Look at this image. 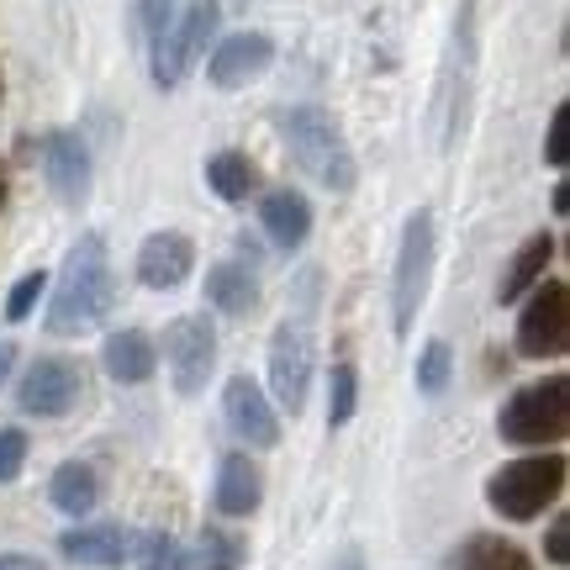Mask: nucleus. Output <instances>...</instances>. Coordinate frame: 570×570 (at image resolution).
Returning a JSON list of instances; mask_svg holds the SVG:
<instances>
[{
	"label": "nucleus",
	"instance_id": "obj_1",
	"mask_svg": "<svg viewBox=\"0 0 570 570\" xmlns=\"http://www.w3.org/2000/svg\"><path fill=\"white\" fill-rule=\"evenodd\" d=\"M117 302V275H111V259H106V244L90 233L69 248V259L59 269V285H53V302H48V333H90Z\"/></svg>",
	"mask_w": 570,
	"mask_h": 570
},
{
	"label": "nucleus",
	"instance_id": "obj_2",
	"mask_svg": "<svg viewBox=\"0 0 570 570\" xmlns=\"http://www.w3.org/2000/svg\"><path fill=\"white\" fill-rule=\"evenodd\" d=\"M281 138L291 148V159L302 164L317 185H327L333 196H348L360 169H354V154H348V138L338 117L323 111V106H291L281 117Z\"/></svg>",
	"mask_w": 570,
	"mask_h": 570
},
{
	"label": "nucleus",
	"instance_id": "obj_3",
	"mask_svg": "<svg viewBox=\"0 0 570 570\" xmlns=\"http://www.w3.org/2000/svg\"><path fill=\"white\" fill-rule=\"evenodd\" d=\"M570 428V381L566 375H544L533 386L512 391L502 417H497V433L518 449H544L560 444Z\"/></svg>",
	"mask_w": 570,
	"mask_h": 570
},
{
	"label": "nucleus",
	"instance_id": "obj_4",
	"mask_svg": "<svg viewBox=\"0 0 570 570\" xmlns=\"http://www.w3.org/2000/svg\"><path fill=\"white\" fill-rule=\"evenodd\" d=\"M560 491H566V460L560 454H523L487 481V502L508 523H533L550 502H560Z\"/></svg>",
	"mask_w": 570,
	"mask_h": 570
},
{
	"label": "nucleus",
	"instance_id": "obj_5",
	"mask_svg": "<svg viewBox=\"0 0 570 570\" xmlns=\"http://www.w3.org/2000/svg\"><path fill=\"white\" fill-rule=\"evenodd\" d=\"M428 281H433V212L417 206L402 227V254H396V275H391V327L396 333H412Z\"/></svg>",
	"mask_w": 570,
	"mask_h": 570
},
{
	"label": "nucleus",
	"instance_id": "obj_6",
	"mask_svg": "<svg viewBox=\"0 0 570 570\" xmlns=\"http://www.w3.org/2000/svg\"><path fill=\"white\" fill-rule=\"evenodd\" d=\"M217 17H223L217 0H185L180 17L159 32V42L148 48V59H154V80H159L164 90L190 75V63L202 59V48L212 42V32H217Z\"/></svg>",
	"mask_w": 570,
	"mask_h": 570
},
{
	"label": "nucleus",
	"instance_id": "obj_7",
	"mask_svg": "<svg viewBox=\"0 0 570 570\" xmlns=\"http://www.w3.org/2000/svg\"><path fill=\"white\" fill-rule=\"evenodd\" d=\"M164 365H169V381L180 396H196L212 381V365H217V327L206 323L202 312L175 317L164 327Z\"/></svg>",
	"mask_w": 570,
	"mask_h": 570
},
{
	"label": "nucleus",
	"instance_id": "obj_8",
	"mask_svg": "<svg viewBox=\"0 0 570 570\" xmlns=\"http://www.w3.org/2000/svg\"><path fill=\"white\" fill-rule=\"evenodd\" d=\"M570 344V285L539 281L533 302L518 317V354L523 360H554Z\"/></svg>",
	"mask_w": 570,
	"mask_h": 570
},
{
	"label": "nucleus",
	"instance_id": "obj_9",
	"mask_svg": "<svg viewBox=\"0 0 570 570\" xmlns=\"http://www.w3.org/2000/svg\"><path fill=\"white\" fill-rule=\"evenodd\" d=\"M269 391L281 412H296L306 407V391H312V333H306L302 317H285L269 338Z\"/></svg>",
	"mask_w": 570,
	"mask_h": 570
},
{
	"label": "nucleus",
	"instance_id": "obj_10",
	"mask_svg": "<svg viewBox=\"0 0 570 570\" xmlns=\"http://www.w3.org/2000/svg\"><path fill=\"white\" fill-rule=\"evenodd\" d=\"M80 391H85V370L75 360H63V354H48V360H38L21 375L17 402L32 417H63V412H75Z\"/></svg>",
	"mask_w": 570,
	"mask_h": 570
},
{
	"label": "nucleus",
	"instance_id": "obj_11",
	"mask_svg": "<svg viewBox=\"0 0 570 570\" xmlns=\"http://www.w3.org/2000/svg\"><path fill=\"white\" fill-rule=\"evenodd\" d=\"M223 412H227V428L244 439L248 449H275L281 444V417L269 407V396L248 375H233L223 391Z\"/></svg>",
	"mask_w": 570,
	"mask_h": 570
},
{
	"label": "nucleus",
	"instance_id": "obj_12",
	"mask_svg": "<svg viewBox=\"0 0 570 570\" xmlns=\"http://www.w3.org/2000/svg\"><path fill=\"white\" fill-rule=\"evenodd\" d=\"M42 175L53 185V196L69 206H80L85 196H90V148H85L80 132L53 127V132L42 138Z\"/></svg>",
	"mask_w": 570,
	"mask_h": 570
},
{
	"label": "nucleus",
	"instance_id": "obj_13",
	"mask_svg": "<svg viewBox=\"0 0 570 570\" xmlns=\"http://www.w3.org/2000/svg\"><path fill=\"white\" fill-rule=\"evenodd\" d=\"M269 63H275V42H269L265 32H233V38L217 42L206 75H212L217 90H244V85H254L265 75Z\"/></svg>",
	"mask_w": 570,
	"mask_h": 570
},
{
	"label": "nucleus",
	"instance_id": "obj_14",
	"mask_svg": "<svg viewBox=\"0 0 570 570\" xmlns=\"http://www.w3.org/2000/svg\"><path fill=\"white\" fill-rule=\"evenodd\" d=\"M190 269H196V244L185 233H154L138 248V281L148 291H175L190 281Z\"/></svg>",
	"mask_w": 570,
	"mask_h": 570
},
{
	"label": "nucleus",
	"instance_id": "obj_15",
	"mask_svg": "<svg viewBox=\"0 0 570 570\" xmlns=\"http://www.w3.org/2000/svg\"><path fill=\"white\" fill-rule=\"evenodd\" d=\"M212 502H217L223 518H248V512H259V502H265V475H259V465H254L248 454H223Z\"/></svg>",
	"mask_w": 570,
	"mask_h": 570
},
{
	"label": "nucleus",
	"instance_id": "obj_16",
	"mask_svg": "<svg viewBox=\"0 0 570 570\" xmlns=\"http://www.w3.org/2000/svg\"><path fill=\"white\" fill-rule=\"evenodd\" d=\"M106 360V375L111 381H122V386H142L154 370H159V344L142 333V327H117L101 348Z\"/></svg>",
	"mask_w": 570,
	"mask_h": 570
},
{
	"label": "nucleus",
	"instance_id": "obj_17",
	"mask_svg": "<svg viewBox=\"0 0 570 570\" xmlns=\"http://www.w3.org/2000/svg\"><path fill=\"white\" fill-rule=\"evenodd\" d=\"M59 550L75 560V566L90 570H117L122 560H132V539H127L117 523H101V529H69L59 539Z\"/></svg>",
	"mask_w": 570,
	"mask_h": 570
},
{
	"label": "nucleus",
	"instance_id": "obj_18",
	"mask_svg": "<svg viewBox=\"0 0 570 570\" xmlns=\"http://www.w3.org/2000/svg\"><path fill=\"white\" fill-rule=\"evenodd\" d=\"M206 302L217 306L223 317H248L259 306V281L254 269L238 265V259H223V265L206 269Z\"/></svg>",
	"mask_w": 570,
	"mask_h": 570
},
{
	"label": "nucleus",
	"instance_id": "obj_19",
	"mask_svg": "<svg viewBox=\"0 0 570 570\" xmlns=\"http://www.w3.org/2000/svg\"><path fill=\"white\" fill-rule=\"evenodd\" d=\"M259 223H265L269 244L296 248V244H306V233H312V206H306V196H296V190H269L265 202H259Z\"/></svg>",
	"mask_w": 570,
	"mask_h": 570
},
{
	"label": "nucleus",
	"instance_id": "obj_20",
	"mask_svg": "<svg viewBox=\"0 0 570 570\" xmlns=\"http://www.w3.org/2000/svg\"><path fill=\"white\" fill-rule=\"evenodd\" d=\"M550 259H554V238H550V233H533L529 244L512 254L508 275H502V285H497V302H518L523 291H533V285L544 281Z\"/></svg>",
	"mask_w": 570,
	"mask_h": 570
},
{
	"label": "nucleus",
	"instance_id": "obj_21",
	"mask_svg": "<svg viewBox=\"0 0 570 570\" xmlns=\"http://www.w3.org/2000/svg\"><path fill=\"white\" fill-rule=\"evenodd\" d=\"M48 497H53V508H59V512L85 518V512H96V502H101V481H96V470L85 465V460H69V465L53 470Z\"/></svg>",
	"mask_w": 570,
	"mask_h": 570
},
{
	"label": "nucleus",
	"instance_id": "obj_22",
	"mask_svg": "<svg viewBox=\"0 0 570 570\" xmlns=\"http://www.w3.org/2000/svg\"><path fill=\"white\" fill-rule=\"evenodd\" d=\"M206 185L223 196L227 206H244L254 190H259V169L248 164V154H238V148H227V154H217V159L206 164Z\"/></svg>",
	"mask_w": 570,
	"mask_h": 570
},
{
	"label": "nucleus",
	"instance_id": "obj_23",
	"mask_svg": "<svg viewBox=\"0 0 570 570\" xmlns=\"http://www.w3.org/2000/svg\"><path fill=\"white\" fill-rule=\"evenodd\" d=\"M454 570H533V560L512 539H491V533H475L465 550H460V566Z\"/></svg>",
	"mask_w": 570,
	"mask_h": 570
},
{
	"label": "nucleus",
	"instance_id": "obj_24",
	"mask_svg": "<svg viewBox=\"0 0 570 570\" xmlns=\"http://www.w3.org/2000/svg\"><path fill=\"white\" fill-rule=\"evenodd\" d=\"M248 560V544L238 533L223 529H206L202 533V550H196V570H238Z\"/></svg>",
	"mask_w": 570,
	"mask_h": 570
},
{
	"label": "nucleus",
	"instance_id": "obj_25",
	"mask_svg": "<svg viewBox=\"0 0 570 570\" xmlns=\"http://www.w3.org/2000/svg\"><path fill=\"white\" fill-rule=\"evenodd\" d=\"M360 407V375L354 365H333V386H327V428H344Z\"/></svg>",
	"mask_w": 570,
	"mask_h": 570
},
{
	"label": "nucleus",
	"instance_id": "obj_26",
	"mask_svg": "<svg viewBox=\"0 0 570 570\" xmlns=\"http://www.w3.org/2000/svg\"><path fill=\"white\" fill-rule=\"evenodd\" d=\"M449 375H454V348H449L444 338H433V344L423 348V360H417V391H423V396H439V391L449 386Z\"/></svg>",
	"mask_w": 570,
	"mask_h": 570
},
{
	"label": "nucleus",
	"instance_id": "obj_27",
	"mask_svg": "<svg viewBox=\"0 0 570 570\" xmlns=\"http://www.w3.org/2000/svg\"><path fill=\"white\" fill-rule=\"evenodd\" d=\"M138 570H185L180 539H169V533H142L138 539Z\"/></svg>",
	"mask_w": 570,
	"mask_h": 570
},
{
	"label": "nucleus",
	"instance_id": "obj_28",
	"mask_svg": "<svg viewBox=\"0 0 570 570\" xmlns=\"http://www.w3.org/2000/svg\"><path fill=\"white\" fill-rule=\"evenodd\" d=\"M180 6H185V0H138V38L154 48L164 27L180 17Z\"/></svg>",
	"mask_w": 570,
	"mask_h": 570
},
{
	"label": "nucleus",
	"instance_id": "obj_29",
	"mask_svg": "<svg viewBox=\"0 0 570 570\" xmlns=\"http://www.w3.org/2000/svg\"><path fill=\"white\" fill-rule=\"evenodd\" d=\"M42 291H48V275H42V269H32V275H21L17 291H11V302H6V317H11V323H21V317H32V306H38Z\"/></svg>",
	"mask_w": 570,
	"mask_h": 570
},
{
	"label": "nucleus",
	"instance_id": "obj_30",
	"mask_svg": "<svg viewBox=\"0 0 570 570\" xmlns=\"http://www.w3.org/2000/svg\"><path fill=\"white\" fill-rule=\"evenodd\" d=\"M21 465H27V433L21 428H0V487L17 481Z\"/></svg>",
	"mask_w": 570,
	"mask_h": 570
},
{
	"label": "nucleus",
	"instance_id": "obj_31",
	"mask_svg": "<svg viewBox=\"0 0 570 570\" xmlns=\"http://www.w3.org/2000/svg\"><path fill=\"white\" fill-rule=\"evenodd\" d=\"M566 159H570V106H554L550 138H544V164L566 169Z\"/></svg>",
	"mask_w": 570,
	"mask_h": 570
},
{
	"label": "nucleus",
	"instance_id": "obj_32",
	"mask_svg": "<svg viewBox=\"0 0 570 570\" xmlns=\"http://www.w3.org/2000/svg\"><path fill=\"white\" fill-rule=\"evenodd\" d=\"M544 554H550V566H570V518L560 512L550 523V539H544Z\"/></svg>",
	"mask_w": 570,
	"mask_h": 570
},
{
	"label": "nucleus",
	"instance_id": "obj_33",
	"mask_svg": "<svg viewBox=\"0 0 570 570\" xmlns=\"http://www.w3.org/2000/svg\"><path fill=\"white\" fill-rule=\"evenodd\" d=\"M0 570H48L38 554H0Z\"/></svg>",
	"mask_w": 570,
	"mask_h": 570
},
{
	"label": "nucleus",
	"instance_id": "obj_34",
	"mask_svg": "<svg viewBox=\"0 0 570 570\" xmlns=\"http://www.w3.org/2000/svg\"><path fill=\"white\" fill-rule=\"evenodd\" d=\"M17 365V344H0V386H6V375Z\"/></svg>",
	"mask_w": 570,
	"mask_h": 570
},
{
	"label": "nucleus",
	"instance_id": "obj_35",
	"mask_svg": "<svg viewBox=\"0 0 570 570\" xmlns=\"http://www.w3.org/2000/svg\"><path fill=\"white\" fill-rule=\"evenodd\" d=\"M333 570H365V554H360V550H344Z\"/></svg>",
	"mask_w": 570,
	"mask_h": 570
},
{
	"label": "nucleus",
	"instance_id": "obj_36",
	"mask_svg": "<svg viewBox=\"0 0 570 570\" xmlns=\"http://www.w3.org/2000/svg\"><path fill=\"white\" fill-rule=\"evenodd\" d=\"M554 212H560V217H566V212H570V185H566V180L554 185Z\"/></svg>",
	"mask_w": 570,
	"mask_h": 570
}]
</instances>
